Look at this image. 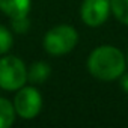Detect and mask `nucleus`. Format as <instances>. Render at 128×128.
<instances>
[{
    "label": "nucleus",
    "instance_id": "obj_6",
    "mask_svg": "<svg viewBox=\"0 0 128 128\" xmlns=\"http://www.w3.org/2000/svg\"><path fill=\"white\" fill-rule=\"evenodd\" d=\"M0 11L11 18L29 15L30 0H0Z\"/></svg>",
    "mask_w": 128,
    "mask_h": 128
},
{
    "label": "nucleus",
    "instance_id": "obj_13",
    "mask_svg": "<svg viewBox=\"0 0 128 128\" xmlns=\"http://www.w3.org/2000/svg\"><path fill=\"white\" fill-rule=\"evenodd\" d=\"M126 62H128V54H126Z\"/></svg>",
    "mask_w": 128,
    "mask_h": 128
},
{
    "label": "nucleus",
    "instance_id": "obj_11",
    "mask_svg": "<svg viewBox=\"0 0 128 128\" xmlns=\"http://www.w3.org/2000/svg\"><path fill=\"white\" fill-rule=\"evenodd\" d=\"M11 24H12V29H14L17 33H26L27 29H29V26H30L27 15L17 17V18H11Z\"/></svg>",
    "mask_w": 128,
    "mask_h": 128
},
{
    "label": "nucleus",
    "instance_id": "obj_4",
    "mask_svg": "<svg viewBox=\"0 0 128 128\" xmlns=\"http://www.w3.org/2000/svg\"><path fill=\"white\" fill-rule=\"evenodd\" d=\"M15 113L23 119H33L42 108V96L33 86H23L14 98Z\"/></svg>",
    "mask_w": 128,
    "mask_h": 128
},
{
    "label": "nucleus",
    "instance_id": "obj_5",
    "mask_svg": "<svg viewBox=\"0 0 128 128\" xmlns=\"http://www.w3.org/2000/svg\"><path fill=\"white\" fill-rule=\"evenodd\" d=\"M110 11V0H84L80 9V15L84 24L98 27L106 23Z\"/></svg>",
    "mask_w": 128,
    "mask_h": 128
},
{
    "label": "nucleus",
    "instance_id": "obj_10",
    "mask_svg": "<svg viewBox=\"0 0 128 128\" xmlns=\"http://www.w3.org/2000/svg\"><path fill=\"white\" fill-rule=\"evenodd\" d=\"M14 44V38H12V33L5 27L0 24V56L2 54H6L11 47Z\"/></svg>",
    "mask_w": 128,
    "mask_h": 128
},
{
    "label": "nucleus",
    "instance_id": "obj_3",
    "mask_svg": "<svg viewBox=\"0 0 128 128\" xmlns=\"http://www.w3.org/2000/svg\"><path fill=\"white\" fill-rule=\"evenodd\" d=\"M27 82V68L17 56L0 57V88L5 90H18Z\"/></svg>",
    "mask_w": 128,
    "mask_h": 128
},
{
    "label": "nucleus",
    "instance_id": "obj_9",
    "mask_svg": "<svg viewBox=\"0 0 128 128\" xmlns=\"http://www.w3.org/2000/svg\"><path fill=\"white\" fill-rule=\"evenodd\" d=\"M110 8L116 20L128 26V0H110Z\"/></svg>",
    "mask_w": 128,
    "mask_h": 128
},
{
    "label": "nucleus",
    "instance_id": "obj_12",
    "mask_svg": "<svg viewBox=\"0 0 128 128\" xmlns=\"http://www.w3.org/2000/svg\"><path fill=\"white\" fill-rule=\"evenodd\" d=\"M120 86H122V89L128 94V74H122V76H120Z\"/></svg>",
    "mask_w": 128,
    "mask_h": 128
},
{
    "label": "nucleus",
    "instance_id": "obj_8",
    "mask_svg": "<svg viewBox=\"0 0 128 128\" xmlns=\"http://www.w3.org/2000/svg\"><path fill=\"white\" fill-rule=\"evenodd\" d=\"M15 108L11 101L0 96V128H9L15 120Z\"/></svg>",
    "mask_w": 128,
    "mask_h": 128
},
{
    "label": "nucleus",
    "instance_id": "obj_1",
    "mask_svg": "<svg viewBox=\"0 0 128 128\" xmlns=\"http://www.w3.org/2000/svg\"><path fill=\"white\" fill-rule=\"evenodd\" d=\"M126 66V57L120 50L112 45L96 47L88 59L89 72L101 82H113L119 78Z\"/></svg>",
    "mask_w": 128,
    "mask_h": 128
},
{
    "label": "nucleus",
    "instance_id": "obj_7",
    "mask_svg": "<svg viewBox=\"0 0 128 128\" xmlns=\"http://www.w3.org/2000/svg\"><path fill=\"white\" fill-rule=\"evenodd\" d=\"M50 65L45 62H35L29 66L27 70V80L33 84H41L44 82H47V78L50 77Z\"/></svg>",
    "mask_w": 128,
    "mask_h": 128
},
{
    "label": "nucleus",
    "instance_id": "obj_2",
    "mask_svg": "<svg viewBox=\"0 0 128 128\" xmlns=\"http://www.w3.org/2000/svg\"><path fill=\"white\" fill-rule=\"evenodd\" d=\"M78 41V33L72 26L60 24L50 29L44 36V48L51 56H63L70 53Z\"/></svg>",
    "mask_w": 128,
    "mask_h": 128
}]
</instances>
